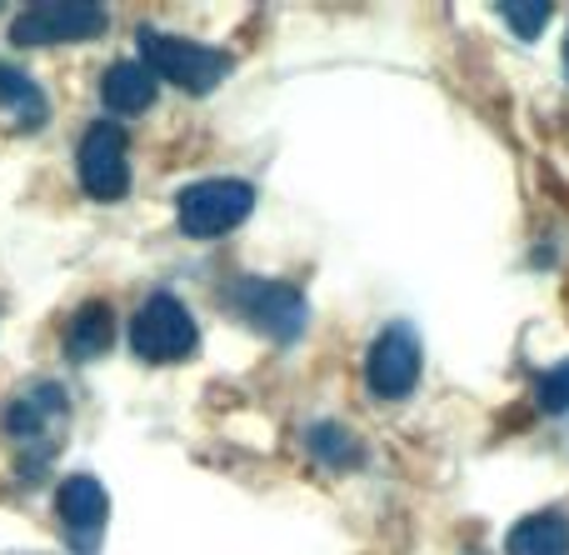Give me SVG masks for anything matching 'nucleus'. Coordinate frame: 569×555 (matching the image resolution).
I'll use <instances>...</instances> for the list:
<instances>
[{
  "mask_svg": "<svg viewBox=\"0 0 569 555\" xmlns=\"http://www.w3.org/2000/svg\"><path fill=\"white\" fill-rule=\"evenodd\" d=\"M136 46H140V66H146L150 76L170 80V86L190 90V96H210V90L230 76V66H236L226 50L200 46V40H186V36H170V30H156V26H140Z\"/></svg>",
  "mask_w": 569,
  "mask_h": 555,
  "instance_id": "nucleus-1",
  "label": "nucleus"
},
{
  "mask_svg": "<svg viewBox=\"0 0 569 555\" xmlns=\"http://www.w3.org/2000/svg\"><path fill=\"white\" fill-rule=\"evenodd\" d=\"M256 210V186L240 176H210V180H190L176 196V226L190 240H216L230 236L236 226H246Z\"/></svg>",
  "mask_w": 569,
  "mask_h": 555,
  "instance_id": "nucleus-2",
  "label": "nucleus"
},
{
  "mask_svg": "<svg viewBox=\"0 0 569 555\" xmlns=\"http://www.w3.org/2000/svg\"><path fill=\"white\" fill-rule=\"evenodd\" d=\"M130 350H136L146 366H180L200 350V326L186 310V300L170 296V290H156L146 296V306L130 320Z\"/></svg>",
  "mask_w": 569,
  "mask_h": 555,
  "instance_id": "nucleus-3",
  "label": "nucleus"
},
{
  "mask_svg": "<svg viewBox=\"0 0 569 555\" xmlns=\"http://www.w3.org/2000/svg\"><path fill=\"white\" fill-rule=\"evenodd\" d=\"M230 306L240 310V320H246L250 330H260L266 340H276V346H295V340L305 336V320H310V306H305V296L295 286H284V280H236V286L226 290Z\"/></svg>",
  "mask_w": 569,
  "mask_h": 555,
  "instance_id": "nucleus-4",
  "label": "nucleus"
},
{
  "mask_svg": "<svg viewBox=\"0 0 569 555\" xmlns=\"http://www.w3.org/2000/svg\"><path fill=\"white\" fill-rule=\"evenodd\" d=\"M110 26L106 6H90V0H40V6L20 10L10 40L26 50H46V46H80V40H96Z\"/></svg>",
  "mask_w": 569,
  "mask_h": 555,
  "instance_id": "nucleus-5",
  "label": "nucleus"
},
{
  "mask_svg": "<svg viewBox=\"0 0 569 555\" xmlns=\"http://www.w3.org/2000/svg\"><path fill=\"white\" fill-rule=\"evenodd\" d=\"M425 370V346L415 336V326L395 320L380 336L370 340V356H365V386H370L375 400H405L415 386H420Z\"/></svg>",
  "mask_w": 569,
  "mask_h": 555,
  "instance_id": "nucleus-6",
  "label": "nucleus"
},
{
  "mask_svg": "<svg viewBox=\"0 0 569 555\" xmlns=\"http://www.w3.org/2000/svg\"><path fill=\"white\" fill-rule=\"evenodd\" d=\"M80 186L90 200H126L130 190V140L116 120H96L76 150Z\"/></svg>",
  "mask_w": 569,
  "mask_h": 555,
  "instance_id": "nucleus-7",
  "label": "nucleus"
},
{
  "mask_svg": "<svg viewBox=\"0 0 569 555\" xmlns=\"http://www.w3.org/2000/svg\"><path fill=\"white\" fill-rule=\"evenodd\" d=\"M56 516H60V526H66V536L76 541L80 555H96V541H100V531H106V521H110V496H106V486H100L96 476H70V480H60V490H56Z\"/></svg>",
  "mask_w": 569,
  "mask_h": 555,
  "instance_id": "nucleus-8",
  "label": "nucleus"
},
{
  "mask_svg": "<svg viewBox=\"0 0 569 555\" xmlns=\"http://www.w3.org/2000/svg\"><path fill=\"white\" fill-rule=\"evenodd\" d=\"M66 420H70V400H66V390L50 386V380L26 386L6 406V430L16 440H50L60 426H66Z\"/></svg>",
  "mask_w": 569,
  "mask_h": 555,
  "instance_id": "nucleus-9",
  "label": "nucleus"
},
{
  "mask_svg": "<svg viewBox=\"0 0 569 555\" xmlns=\"http://www.w3.org/2000/svg\"><path fill=\"white\" fill-rule=\"evenodd\" d=\"M156 90H160V80L150 76L140 60H116V66L106 70V80H100V100H106V110H116V116H146V110L156 106Z\"/></svg>",
  "mask_w": 569,
  "mask_h": 555,
  "instance_id": "nucleus-10",
  "label": "nucleus"
},
{
  "mask_svg": "<svg viewBox=\"0 0 569 555\" xmlns=\"http://www.w3.org/2000/svg\"><path fill=\"white\" fill-rule=\"evenodd\" d=\"M110 340H116V316H110V306L106 300H86L66 326V356L76 360V366H90V360H100L110 350Z\"/></svg>",
  "mask_w": 569,
  "mask_h": 555,
  "instance_id": "nucleus-11",
  "label": "nucleus"
},
{
  "mask_svg": "<svg viewBox=\"0 0 569 555\" xmlns=\"http://www.w3.org/2000/svg\"><path fill=\"white\" fill-rule=\"evenodd\" d=\"M505 555H569V516L535 511V516L515 521V531L505 536Z\"/></svg>",
  "mask_w": 569,
  "mask_h": 555,
  "instance_id": "nucleus-12",
  "label": "nucleus"
},
{
  "mask_svg": "<svg viewBox=\"0 0 569 555\" xmlns=\"http://www.w3.org/2000/svg\"><path fill=\"white\" fill-rule=\"evenodd\" d=\"M0 106L16 110L20 126H40V120H46V96H40V86L26 70L6 66V60H0Z\"/></svg>",
  "mask_w": 569,
  "mask_h": 555,
  "instance_id": "nucleus-13",
  "label": "nucleus"
},
{
  "mask_svg": "<svg viewBox=\"0 0 569 555\" xmlns=\"http://www.w3.org/2000/svg\"><path fill=\"white\" fill-rule=\"evenodd\" d=\"M310 456L330 470H350L365 460V446L345 426H330V420H325V426H310Z\"/></svg>",
  "mask_w": 569,
  "mask_h": 555,
  "instance_id": "nucleus-14",
  "label": "nucleus"
},
{
  "mask_svg": "<svg viewBox=\"0 0 569 555\" xmlns=\"http://www.w3.org/2000/svg\"><path fill=\"white\" fill-rule=\"evenodd\" d=\"M495 16H500L520 40H535L545 26H550V0H500Z\"/></svg>",
  "mask_w": 569,
  "mask_h": 555,
  "instance_id": "nucleus-15",
  "label": "nucleus"
},
{
  "mask_svg": "<svg viewBox=\"0 0 569 555\" xmlns=\"http://www.w3.org/2000/svg\"><path fill=\"white\" fill-rule=\"evenodd\" d=\"M535 406H540L545 416H565L569 410V360L550 366L540 380H535Z\"/></svg>",
  "mask_w": 569,
  "mask_h": 555,
  "instance_id": "nucleus-16",
  "label": "nucleus"
},
{
  "mask_svg": "<svg viewBox=\"0 0 569 555\" xmlns=\"http://www.w3.org/2000/svg\"><path fill=\"white\" fill-rule=\"evenodd\" d=\"M565 70H569V36H565Z\"/></svg>",
  "mask_w": 569,
  "mask_h": 555,
  "instance_id": "nucleus-17",
  "label": "nucleus"
}]
</instances>
